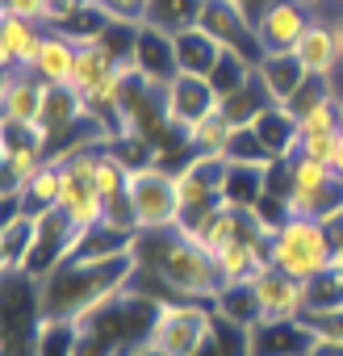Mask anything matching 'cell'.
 <instances>
[{"instance_id":"obj_14","label":"cell","mask_w":343,"mask_h":356,"mask_svg":"<svg viewBox=\"0 0 343 356\" xmlns=\"http://www.w3.org/2000/svg\"><path fill=\"white\" fill-rule=\"evenodd\" d=\"M256 76H260V84L268 88V97H272L276 105H289V101L297 97V88L310 80V76H306V67H301V59H297L293 51L264 55V59L256 63Z\"/></svg>"},{"instance_id":"obj_27","label":"cell","mask_w":343,"mask_h":356,"mask_svg":"<svg viewBox=\"0 0 343 356\" xmlns=\"http://www.w3.org/2000/svg\"><path fill=\"white\" fill-rule=\"evenodd\" d=\"M34 356H76V318H42Z\"/></svg>"},{"instance_id":"obj_28","label":"cell","mask_w":343,"mask_h":356,"mask_svg":"<svg viewBox=\"0 0 343 356\" xmlns=\"http://www.w3.org/2000/svg\"><path fill=\"white\" fill-rule=\"evenodd\" d=\"M97 9H101L109 22L147 26V22H151V9H155V0H97Z\"/></svg>"},{"instance_id":"obj_16","label":"cell","mask_w":343,"mask_h":356,"mask_svg":"<svg viewBox=\"0 0 343 356\" xmlns=\"http://www.w3.org/2000/svg\"><path fill=\"white\" fill-rule=\"evenodd\" d=\"M34 239H38V214H22L0 227V268H5V277H22L30 268Z\"/></svg>"},{"instance_id":"obj_4","label":"cell","mask_w":343,"mask_h":356,"mask_svg":"<svg viewBox=\"0 0 343 356\" xmlns=\"http://www.w3.org/2000/svg\"><path fill=\"white\" fill-rule=\"evenodd\" d=\"M130 197L138 210V227L142 231H172L181 227V185H176V172L151 163L130 172Z\"/></svg>"},{"instance_id":"obj_35","label":"cell","mask_w":343,"mask_h":356,"mask_svg":"<svg viewBox=\"0 0 343 356\" xmlns=\"http://www.w3.org/2000/svg\"><path fill=\"white\" fill-rule=\"evenodd\" d=\"M117 356H130V352H117Z\"/></svg>"},{"instance_id":"obj_10","label":"cell","mask_w":343,"mask_h":356,"mask_svg":"<svg viewBox=\"0 0 343 356\" xmlns=\"http://www.w3.org/2000/svg\"><path fill=\"white\" fill-rule=\"evenodd\" d=\"M76 51H80V38H72L67 30L47 26V34H42V42H38V55H34V63H30V72H34L42 84H51V88H63V84L72 88Z\"/></svg>"},{"instance_id":"obj_3","label":"cell","mask_w":343,"mask_h":356,"mask_svg":"<svg viewBox=\"0 0 343 356\" xmlns=\"http://www.w3.org/2000/svg\"><path fill=\"white\" fill-rule=\"evenodd\" d=\"M210 335H214V302H193V298L163 302L151 327V343H159L172 356H197Z\"/></svg>"},{"instance_id":"obj_31","label":"cell","mask_w":343,"mask_h":356,"mask_svg":"<svg viewBox=\"0 0 343 356\" xmlns=\"http://www.w3.org/2000/svg\"><path fill=\"white\" fill-rule=\"evenodd\" d=\"M130 356H172V352H163L159 343H151V339H142V343H134V348H130Z\"/></svg>"},{"instance_id":"obj_1","label":"cell","mask_w":343,"mask_h":356,"mask_svg":"<svg viewBox=\"0 0 343 356\" xmlns=\"http://www.w3.org/2000/svg\"><path fill=\"white\" fill-rule=\"evenodd\" d=\"M138 273L134 248L117 256H67L47 281H42V314L47 318H84L105 298L130 285Z\"/></svg>"},{"instance_id":"obj_9","label":"cell","mask_w":343,"mask_h":356,"mask_svg":"<svg viewBox=\"0 0 343 356\" xmlns=\"http://www.w3.org/2000/svg\"><path fill=\"white\" fill-rule=\"evenodd\" d=\"M134 67L138 76L155 80V84H172L181 76V59H176V34L147 22L138 26V42H134Z\"/></svg>"},{"instance_id":"obj_18","label":"cell","mask_w":343,"mask_h":356,"mask_svg":"<svg viewBox=\"0 0 343 356\" xmlns=\"http://www.w3.org/2000/svg\"><path fill=\"white\" fill-rule=\"evenodd\" d=\"M256 134L272 151V159H293L297 155V118L285 105H268L256 122Z\"/></svg>"},{"instance_id":"obj_13","label":"cell","mask_w":343,"mask_h":356,"mask_svg":"<svg viewBox=\"0 0 343 356\" xmlns=\"http://www.w3.org/2000/svg\"><path fill=\"white\" fill-rule=\"evenodd\" d=\"M314 331L306 327V318L293 323H260L247 335V356H310Z\"/></svg>"},{"instance_id":"obj_24","label":"cell","mask_w":343,"mask_h":356,"mask_svg":"<svg viewBox=\"0 0 343 356\" xmlns=\"http://www.w3.org/2000/svg\"><path fill=\"white\" fill-rule=\"evenodd\" d=\"M231 134H235V126L226 122V113H222V105H218L214 113H206V118L189 130V147H193V155H226Z\"/></svg>"},{"instance_id":"obj_8","label":"cell","mask_w":343,"mask_h":356,"mask_svg":"<svg viewBox=\"0 0 343 356\" xmlns=\"http://www.w3.org/2000/svg\"><path fill=\"white\" fill-rule=\"evenodd\" d=\"M222 105V97L214 92V84H210V76H189V72H181L176 80L167 84V122L176 126V130H193L206 113H214Z\"/></svg>"},{"instance_id":"obj_34","label":"cell","mask_w":343,"mask_h":356,"mask_svg":"<svg viewBox=\"0 0 343 356\" xmlns=\"http://www.w3.org/2000/svg\"><path fill=\"white\" fill-rule=\"evenodd\" d=\"M301 5H310V9H318V5H322V0H301Z\"/></svg>"},{"instance_id":"obj_20","label":"cell","mask_w":343,"mask_h":356,"mask_svg":"<svg viewBox=\"0 0 343 356\" xmlns=\"http://www.w3.org/2000/svg\"><path fill=\"white\" fill-rule=\"evenodd\" d=\"M264 197H268V168H243V163H231L222 202H231V206H239V210H260Z\"/></svg>"},{"instance_id":"obj_36","label":"cell","mask_w":343,"mask_h":356,"mask_svg":"<svg viewBox=\"0 0 343 356\" xmlns=\"http://www.w3.org/2000/svg\"><path fill=\"white\" fill-rule=\"evenodd\" d=\"M92 5H97V0H92Z\"/></svg>"},{"instance_id":"obj_15","label":"cell","mask_w":343,"mask_h":356,"mask_svg":"<svg viewBox=\"0 0 343 356\" xmlns=\"http://www.w3.org/2000/svg\"><path fill=\"white\" fill-rule=\"evenodd\" d=\"M42 34H47V26H38V22H26V17H0V59H5V72L30 67L34 55H38Z\"/></svg>"},{"instance_id":"obj_11","label":"cell","mask_w":343,"mask_h":356,"mask_svg":"<svg viewBox=\"0 0 343 356\" xmlns=\"http://www.w3.org/2000/svg\"><path fill=\"white\" fill-rule=\"evenodd\" d=\"M47 88L30 67L5 72V84H0V109H5V122H42V105H47Z\"/></svg>"},{"instance_id":"obj_23","label":"cell","mask_w":343,"mask_h":356,"mask_svg":"<svg viewBox=\"0 0 343 356\" xmlns=\"http://www.w3.org/2000/svg\"><path fill=\"white\" fill-rule=\"evenodd\" d=\"M214 310L239 327H260V298H256V281H239V285H226L218 298H214Z\"/></svg>"},{"instance_id":"obj_30","label":"cell","mask_w":343,"mask_h":356,"mask_svg":"<svg viewBox=\"0 0 343 356\" xmlns=\"http://www.w3.org/2000/svg\"><path fill=\"white\" fill-rule=\"evenodd\" d=\"M310 356H343V339H335V335H314Z\"/></svg>"},{"instance_id":"obj_19","label":"cell","mask_w":343,"mask_h":356,"mask_svg":"<svg viewBox=\"0 0 343 356\" xmlns=\"http://www.w3.org/2000/svg\"><path fill=\"white\" fill-rule=\"evenodd\" d=\"M59 193H63V163L47 159L30 176V185L22 189V206H26V214H47V210H59Z\"/></svg>"},{"instance_id":"obj_21","label":"cell","mask_w":343,"mask_h":356,"mask_svg":"<svg viewBox=\"0 0 343 356\" xmlns=\"http://www.w3.org/2000/svg\"><path fill=\"white\" fill-rule=\"evenodd\" d=\"M268 105H276L272 97H268V88L260 84V76H251L239 92H231V97H222V113H226V122L239 130V126H256L260 122V113L268 109Z\"/></svg>"},{"instance_id":"obj_6","label":"cell","mask_w":343,"mask_h":356,"mask_svg":"<svg viewBox=\"0 0 343 356\" xmlns=\"http://www.w3.org/2000/svg\"><path fill=\"white\" fill-rule=\"evenodd\" d=\"M314 26V9L301 5V0H268L256 17V38L264 55L276 51H293L301 42V34Z\"/></svg>"},{"instance_id":"obj_2","label":"cell","mask_w":343,"mask_h":356,"mask_svg":"<svg viewBox=\"0 0 343 356\" xmlns=\"http://www.w3.org/2000/svg\"><path fill=\"white\" fill-rule=\"evenodd\" d=\"M272 268L297 277V281H318L322 273L335 268V256H331V235L318 218H285L276 231H272Z\"/></svg>"},{"instance_id":"obj_5","label":"cell","mask_w":343,"mask_h":356,"mask_svg":"<svg viewBox=\"0 0 343 356\" xmlns=\"http://www.w3.org/2000/svg\"><path fill=\"white\" fill-rule=\"evenodd\" d=\"M197 26L206 34H214L222 47L247 55L251 63L264 59L260 38H256V17L243 9V0H201V5H197Z\"/></svg>"},{"instance_id":"obj_25","label":"cell","mask_w":343,"mask_h":356,"mask_svg":"<svg viewBox=\"0 0 343 356\" xmlns=\"http://www.w3.org/2000/svg\"><path fill=\"white\" fill-rule=\"evenodd\" d=\"M251 76H256V63H251L247 55H239V51L222 47V59H218V67L210 72V84H214V92H218V97H231V92H239Z\"/></svg>"},{"instance_id":"obj_17","label":"cell","mask_w":343,"mask_h":356,"mask_svg":"<svg viewBox=\"0 0 343 356\" xmlns=\"http://www.w3.org/2000/svg\"><path fill=\"white\" fill-rule=\"evenodd\" d=\"M176 59H181V72L210 76L222 59V42L214 34H206L201 26H185V30H176Z\"/></svg>"},{"instance_id":"obj_26","label":"cell","mask_w":343,"mask_h":356,"mask_svg":"<svg viewBox=\"0 0 343 356\" xmlns=\"http://www.w3.org/2000/svg\"><path fill=\"white\" fill-rule=\"evenodd\" d=\"M226 159L231 163H243V168H272V151L264 147V138L256 134V126H239L231 134V147H226Z\"/></svg>"},{"instance_id":"obj_32","label":"cell","mask_w":343,"mask_h":356,"mask_svg":"<svg viewBox=\"0 0 343 356\" xmlns=\"http://www.w3.org/2000/svg\"><path fill=\"white\" fill-rule=\"evenodd\" d=\"M264 5H268V0H243V9H247L251 17H260V9H264Z\"/></svg>"},{"instance_id":"obj_12","label":"cell","mask_w":343,"mask_h":356,"mask_svg":"<svg viewBox=\"0 0 343 356\" xmlns=\"http://www.w3.org/2000/svg\"><path fill=\"white\" fill-rule=\"evenodd\" d=\"M293 55L301 59L306 76H314V80H335V84H339L343 51H339V42H335V30H331L322 17H314V26L301 34V42L293 47Z\"/></svg>"},{"instance_id":"obj_22","label":"cell","mask_w":343,"mask_h":356,"mask_svg":"<svg viewBox=\"0 0 343 356\" xmlns=\"http://www.w3.org/2000/svg\"><path fill=\"white\" fill-rule=\"evenodd\" d=\"M117 63H113V55H109V47L92 34V38H80V51H76V72H72V88L76 92H84V88H92L101 76H109Z\"/></svg>"},{"instance_id":"obj_33","label":"cell","mask_w":343,"mask_h":356,"mask_svg":"<svg viewBox=\"0 0 343 356\" xmlns=\"http://www.w3.org/2000/svg\"><path fill=\"white\" fill-rule=\"evenodd\" d=\"M335 172L343 176V134H339V147H335Z\"/></svg>"},{"instance_id":"obj_29","label":"cell","mask_w":343,"mask_h":356,"mask_svg":"<svg viewBox=\"0 0 343 356\" xmlns=\"http://www.w3.org/2000/svg\"><path fill=\"white\" fill-rule=\"evenodd\" d=\"M0 17H26L51 26V0H0Z\"/></svg>"},{"instance_id":"obj_7","label":"cell","mask_w":343,"mask_h":356,"mask_svg":"<svg viewBox=\"0 0 343 356\" xmlns=\"http://www.w3.org/2000/svg\"><path fill=\"white\" fill-rule=\"evenodd\" d=\"M256 298H260V323H293L310 310L306 281H297L281 268H264L256 277Z\"/></svg>"}]
</instances>
